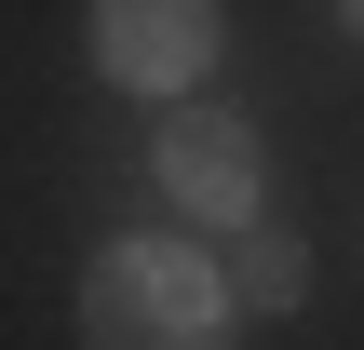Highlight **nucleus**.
I'll return each instance as SVG.
<instances>
[{
	"instance_id": "obj_1",
	"label": "nucleus",
	"mask_w": 364,
	"mask_h": 350,
	"mask_svg": "<svg viewBox=\"0 0 364 350\" xmlns=\"http://www.w3.org/2000/svg\"><path fill=\"white\" fill-rule=\"evenodd\" d=\"M230 310H243L230 270L189 243H108L81 270V337H108V350H203V337H230Z\"/></svg>"
},
{
	"instance_id": "obj_2",
	"label": "nucleus",
	"mask_w": 364,
	"mask_h": 350,
	"mask_svg": "<svg viewBox=\"0 0 364 350\" xmlns=\"http://www.w3.org/2000/svg\"><path fill=\"white\" fill-rule=\"evenodd\" d=\"M149 175H162V202H176V216L243 229V216H257V189H270V148H257V121H243V108H162Z\"/></svg>"
},
{
	"instance_id": "obj_3",
	"label": "nucleus",
	"mask_w": 364,
	"mask_h": 350,
	"mask_svg": "<svg viewBox=\"0 0 364 350\" xmlns=\"http://www.w3.org/2000/svg\"><path fill=\"white\" fill-rule=\"evenodd\" d=\"M216 40H230L216 0H95V67L122 94H203L216 81Z\"/></svg>"
},
{
	"instance_id": "obj_4",
	"label": "nucleus",
	"mask_w": 364,
	"mask_h": 350,
	"mask_svg": "<svg viewBox=\"0 0 364 350\" xmlns=\"http://www.w3.org/2000/svg\"><path fill=\"white\" fill-rule=\"evenodd\" d=\"M230 297H243V310H297V297H311V256H297L284 229H243V243H230Z\"/></svg>"
},
{
	"instance_id": "obj_5",
	"label": "nucleus",
	"mask_w": 364,
	"mask_h": 350,
	"mask_svg": "<svg viewBox=\"0 0 364 350\" xmlns=\"http://www.w3.org/2000/svg\"><path fill=\"white\" fill-rule=\"evenodd\" d=\"M338 27H351V40H364V0H338Z\"/></svg>"
}]
</instances>
